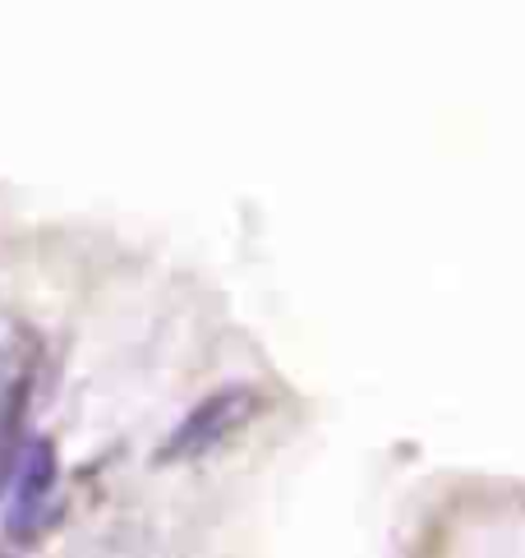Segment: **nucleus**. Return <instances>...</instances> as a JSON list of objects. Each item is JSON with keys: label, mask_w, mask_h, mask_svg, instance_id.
<instances>
[{"label": "nucleus", "mask_w": 525, "mask_h": 558, "mask_svg": "<svg viewBox=\"0 0 525 558\" xmlns=\"http://www.w3.org/2000/svg\"><path fill=\"white\" fill-rule=\"evenodd\" d=\"M262 407V392L249 384H231V388H217L212 397H204L185 421L175 425V434L167 438L161 448V462H190V457H204L217 444H227L231 434L245 429Z\"/></svg>", "instance_id": "f257e3e1"}, {"label": "nucleus", "mask_w": 525, "mask_h": 558, "mask_svg": "<svg viewBox=\"0 0 525 558\" xmlns=\"http://www.w3.org/2000/svg\"><path fill=\"white\" fill-rule=\"evenodd\" d=\"M51 485H56V448L47 438H33L19 452V481H14V512H10V531L24 535L28 526H37L42 517L47 498H51Z\"/></svg>", "instance_id": "f03ea898"}]
</instances>
